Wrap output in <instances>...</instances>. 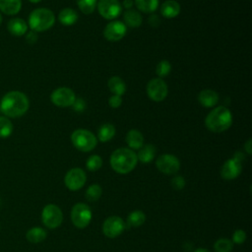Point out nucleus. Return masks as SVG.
Masks as SVG:
<instances>
[{"label":"nucleus","mask_w":252,"mask_h":252,"mask_svg":"<svg viewBox=\"0 0 252 252\" xmlns=\"http://www.w3.org/2000/svg\"><path fill=\"white\" fill-rule=\"evenodd\" d=\"M1 112L6 117L18 118L23 116L30 107L28 96L20 91H11L4 94L0 101Z\"/></svg>","instance_id":"f257e3e1"},{"label":"nucleus","mask_w":252,"mask_h":252,"mask_svg":"<svg viewBox=\"0 0 252 252\" xmlns=\"http://www.w3.org/2000/svg\"><path fill=\"white\" fill-rule=\"evenodd\" d=\"M137 155L131 149L120 148L115 150L110 156L112 169L120 174H126L132 171L137 165Z\"/></svg>","instance_id":"f03ea898"},{"label":"nucleus","mask_w":252,"mask_h":252,"mask_svg":"<svg viewBox=\"0 0 252 252\" xmlns=\"http://www.w3.org/2000/svg\"><path fill=\"white\" fill-rule=\"evenodd\" d=\"M206 127L215 133H220L227 130L232 124V115L225 106H218L207 115L205 119Z\"/></svg>","instance_id":"7ed1b4c3"},{"label":"nucleus","mask_w":252,"mask_h":252,"mask_svg":"<svg viewBox=\"0 0 252 252\" xmlns=\"http://www.w3.org/2000/svg\"><path fill=\"white\" fill-rule=\"evenodd\" d=\"M55 23L53 12L47 8H36L29 16V27L33 32H45Z\"/></svg>","instance_id":"20e7f679"},{"label":"nucleus","mask_w":252,"mask_h":252,"mask_svg":"<svg viewBox=\"0 0 252 252\" xmlns=\"http://www.w3.org/2000/svg\"><path fill=\"white\" fill-rule=\"evenodd\" d=\"M71 141L76 149L81 152H91L97 144L96 137L87 129H77L71 135Z\"/></svg>","instance_id":"39448f33"},{"label":"nucleus","mask_w":252,"mask_h":252,"mask_svg":"<svg viewBox=\"0 0 252 252\" xmlns=\"http://www.w3.org/2000/svg\"><path fill=\"white\" fill-rule=\"evenodd\" d=\"M91 208L85 203H77L71 210V220L78 228H85L92 220Z\"/></svg>","instance_id":"423d86ee"},{"label":"nucleus","mask_w":252,"mask_h":252,"mask_svg":"<svg viewBox=\"0 0 252 252\" xmlns=\"http://www.w3.org/2000/svg\"><path fill=\"white\" fill-rule=\"evenodd\" d=\"M41 220L47 228H57L63 220V214L61 209L55 204L46 205L41 212Z\"/></svg>","instance_id":"0eeeda50"},{"label":"nucleus","mask_w":252,"mask_h":252,"mask_svg":"<svg viewBox=\"0 0 252 252\" xmlns=\"http://www.w3.org/2000/svg\"><path fill=\"white\" fill-rule=\"evenodd\" d=\"M125 228V221L118 216H110L102 223V232L108 238H115L119 236Z\"/></svg>","instance_id":"6e6552de"},{"label":"nucleus","mask_w":252,"mask_h":252,"mask_svg":"<svg viewBox=\"0 0 252 252\" xmlns=\"http://www.w3.org/2000/svg\"><path fill=\"white\" fill-rule=\"evenodd\" d=\"M76 99L75 93L66 87H61L54 90L50 94L51 102L58 107L72 106Z\"/></svg>","instance_id":"1a4fd4ad"},{"label":"nucleus","mask_w":252,"mask_h":252,"mask_svg":"<svg viewBox=\"0 0 252 252\" xmlns=\"http://www.w3.org/2000/svg\"><path fill=\"white\" fill-rule=\"evenodd\" d=\"M167 85L160 78H155L149 81L147 85L148 96L154 101H162L167 96Z\"/></svg>","instance_id":"9d476101"},{"label":"nucleus","mask_w":252,"mask_h":252,"mask_svg":"<svg viewBox=\"0 0 252 252\" xmlns=\"http://www.w3.org/2000/svg\"><path fill=\"white\" fill-rule=\"evenodd\" d=\"M96 7L99 15L106 20H113L122 12V7L118 0H98Z\"/></svg>","instance_id":"9b49d317"},{"label":"nucleus","mask_w":252,"mask_h":252,"mask_svg":"<svg viewBox=\"0 0 252 252\" xmlns=\"http://www.w3.org/2000/svg\"><path fill=\"white\" fill-rule=\"evenodd\" d=\"M87 180V175L85 171L80 167H74L67 171L64 182L66 187L71 191H77L81 189Z\"/></svg>","instance_id":"f8f14e48"},{"label":"nucleus","mask_w":252,"mask_h":252,"mask_svg":"<svg viewBox=\"0 0 252 252\" xmlns=\"http://www.w3.org/2000/svg\"><path fill=\"white\" fill-rule=\"evenodd\" d=\"M157 168L164 174H174L180 168L179 159L170 154H164L158 158L156 161Z\"/></svg>","instance_id":"ddd939ff"},{"label":"nucleus","mask_w":252,"mask_h":252,"mask_svg":"<svg viewBox=\"0 0 252 252\" xmlns=\"http://www.w3.org/2000/svg\"><path fill=\"white\" fill-rule=\"evenodd\" d=\"M126 26L120 21H112L106 25L103 30L104 37L109 41H118L124 37Z\"/></svg>","instance_id":"4468645a"},{"label":"nucleus","mask_w":252,"mask_h":252,"mask_svg":"<svg viewBox=\"0 0 252 252\" xmlns=\"http://www.w3.org/2000/svg\"><path fill=\"white\" fill-rule=\"evenodd\" d=\"M242 165L241 161L236 159L235 158H229L225 160L220 169V175L225 180L235 179L241 173Z\"/></svg>","instance_id":"2eb2a0df"},{"label":"nucleus","mask_w":252,"mask_h":252,"mask_svg":"<svg viewBox=\"0 0 252 252\" xmlns=\"http://www.w3.org/2000/svg\"><path fill=\"white\" fill-rule=\"evenodd\" d=\"M7 30L14 36H22L28 32V24L21 18H14L8 22Z\"/></svg>","instance_id":"dca6fc26"},{"label":"nucleus","mask_w":252,"mask_h":252,"mask_svg":"<svg viewBox=\"0 0 252 252\" xmlns=\"http://www.w3.org/2000/svg\"><path fill=\"white\" fill-rule=\"evenodd\" d=\"M198 100L204 107H213L219 102V95L213 90H203L198 94Z\"/></svg>","instance_id":"f3484780"},{"label":"nucleus","mask_w":252,"mask_h":252,"mask_svg":"<svg viewBox=\"0 0 252 252\" xmlns=\"http://www.w3.org/2000/svg\"><path fill=\"white\" fill-rule=\"evenodd\" d=\"M160 13L164 18H175L180 13V5L175 0H166L160 6Z\"/></svg>","instance_id":"a211bd4d"},{"label":"nucleus","mask_w":252,"mask_h":252,"mask_svg":"<svg viewBox=\"0 0 252 252\" xmlns=\"http://www.w3.org/2000/svg\"><path fill=\"white\" fill-rule=\"evenodd\" d=\"M125 140L131 150H140L144 146L143 134L137 129H131L127 133Z\"/></svg>","instance_id":"6ab92c4d"},{"label":"nucleus","mask_w":252,"mask_h":252,"mask_svg":"<svg viewBox=\"0 0 252 252\" xmlns=\"http://www.w3.org/2000/svg\"><path fill=\"white\" fill-rule=\"evenodd\" d=\"M22 8V0H0V12L8 16L16 15Z\"/></svg>","instance_id":"aec40b11"},{"label":"nucleus","mask_w":252,"mask_h":252,"mask_svg":"<svg viewBox=\"0 0 252 252\" xmlns=\"http://www.w3.org/2000/svg\"><path fill=\"white\" fill-rule=\"evenodd\" d=\"M136 155H137L138 160H140L141 162H144V163L151 162L156 156V147L152 144H147L143 146L139 150V153Z\"/></svg>","instance_id":"412c9836"},{"label":"nucleus","mask_w":252,"mask_h":252,"mask_svg":"<svg viewBox=\"0 0 252 252\" xmlns=\"http://www.w3.org/2000/svg\"><path fill=\"white\" fill-rule=\"evenodd\" d=\"M58 20L64 26H71L77 22L78 14L74 9L65 8L59 12Z\"/></svg>","instance_id":"4be33fe9"},{"label":"nucleus","mask_w":252,"mask_h":252,"mask_svg":"<svg viewBox=\"0 0 252 252\" xmlns=\"http://www.w3.org/2000/svg\"><path fill=\"white\" fill-rule=\"evenodd\" d=\"M107 86H108V89L110 90V92L113 94H116V95L121 96L126 92V85H125L124 81L121 78L117 77V76L111 77L108 80Z\"/></svg>","instance_id":"5701e85b"},{"label":"nucleus","mask_w":252,"mask_h":252,"mask_svg":"<svg viewBox=\"0 0 252 252\" xmlns=\"http://www.w3.org/2000/svg\"><path fill=\"white\" fill-rule=\"evenodd\" d=\"M123 18H124V22L125 24L130 27V28H139L142 24V16L139 12L135 11V10H127L124 15H123Z\"/></svg>","instance_id":"b1692460"},{"label":"nucleus","mask_w":252,"mask_h":252,"mask_svg":"<svg viewBox=\"0 0 252 252\" xmlns=\"http://www.w3.org/2000/svg\"><path fill=\"white\" fill-rule=\"evenodd\" d=\"M46 231L39 226H33L27 231L26 237L31 243H38L46 238Z\"/></svg>","instance_id":"393cba45"},{"label":"nucleus","mask_w":252,"mask_h":252,"mask_svg":"<svg viewBox=\"0 0 252 252\" xmlns=\"http://www.w3.org/2000/svg\"><path fill=\"white\" fill-rule=\"evenodd\" d=\"M146 220V216L144 212L140 210H135L131 212L126 220L127 227H138L142 225Z\"/></svg>","instance_id":"a878e982"},{"label":"nucleus","mask_w":252,"mask_h":252,"mask_svg":"<svg viewBox=\"0 0 252 252\" xmlns=\"http://www.w3.org/2000/svg\"><path fill=\"white\" fill-rule=\"evenodd\" d=\"M115 135V127L110 123H105L101 125L97 131V139L100 142H108Z\"/></svg>","instance_id":"bb28decb"},{"label":"nucleus","mask_w":252,"mask_h":252,"mask_svg":"<svg viewBox=\"0 0 252 252\" xmlns=\"http://www.w3.org/2000/svg\"><path fill=\"white\" fill-rule=\"evenodd\" d=\"M135 5L139 11L151 14L157 10L158 0H135Z\"/></svg>","instance_id":"cd10ccee"},{"label":"nucleus","mask_w":252,"mask_h":252,"mask_svg":"<svg viewBox=\"0 0 252 252\" xmlns=\"http://www.w3.org/2000/svg\"><path fill=\"white\" fill-rule=\"evenodd\" d=\"M13 133V124L6 116H0V138H8Z\"/></svg>","instance_id":"c85d7f7f"},{"label":"nucleus","mask_w":252,"mask_h":252,"mask_svg":"<svg viewBox=\"0 0 252 252\" xmlns=\"http://www.w3.org/2000/svg\"><path fill=\"white\" fill-rule=\"evenodd\" d=\"M232 248L233 243L228 238H219L214 244V249L216 252H231Z\"/></svg>","instance_id":"c756f323"},{"label":"nucleus","mask_w":252,"mask_h":252,"mask_svg":"<svg viewBox=\"0 0 252 252\" xmlns=\"http://www.w3.org/2000/svg\"><path fill=\"white\" fill-rule=\"evenodd\" d=\"M102 193V189L98 184H92L88 187L85 195L88 201L90 202H95L97 201Z\"/></svg>","instance_id":"7c9ffc66"},{"label":"nucleus","mask_w":252,"mask_h":252,"mask_svg":"<svg viewBox=\"0 0 252 252\" xmlns=\"http://www.w3.org/2000/svg\"><path fill=\"white\" fill-rule=\"evenodd\" d=\"M96 0H77V5L84 14H92L96 7Z\"/></svg>","instance_id":"2f4dec72"},{"label":"nucleus","mask_w":252,"mask_h":252,"mask_svg":"<svg viewBox=\"0 0 252 252\" xmlns=\"http://www.w3.org/2000/svg\"><path fill=\"white\" fill-rule=\"evenodd\" d=\"M102 165V159L98 155L91 156L86 162V166L90 171H96Z\"/></svg>","instance_id":"473e14b6"},{"label":"nucleus","mask_w":252,"mask_h":252,"mask_svg":"<svg viewBox=\"0 0 252 252\" xmlns=\"http://www.w3.org/2000/svg\"><path fill=\"white\" fill-rule=\"evenodd\" d=\"M171 71V65L167 60H161L156 68L157 75L161 79L163 77H166Z\"/></svg>","instance_id":"72a5a7b5"},{"label":"nucleus","mask_w":252,"mask_h":252,"mask_svg":"<svg viewBox=\"0 0 252 252\" xmlns=\"http://www.w3.org/2000/svg\"><path fill=\"white\" fill-rule=\"evenodd\" d=\"M246 240V232L242 229H236L232 234V243L242 244Z\"/></svg>","instance_id":"f704fd0d"},{"label":"nucleus","mask_w":252,"mask_h":252,"mask_svg":"<svg viewBox=\"0 0 252 252\" xmlns=\"http://www.w3.org/2000/svg\"><path fill=\"white\" fill-rule=\"evenodd\" d=\"M171 186L175 190H182L185 186V179L183 178V176L176 175L171 179Z\"/></svg>","instance_id":"c9c22d12"},{"label":"nucleus","mask_w":252,"mask_h":252,"mask_svg":"<svg viewBox=\"0 0 252 252\" xmlns=\"http://www.w3.org/2000/svg\"><path fill=\"white\" fill-rule=\"evenodd\" d=\"M108 104L112 108H118L122 104V97L120 95L113 94L108 99Z\"/></svg>","instance_id":"e433bc0d"},{"label":"nucleus","mask_w":252,"mask_h":252,"mask_svg":"<svg viewBox=\"0 0 252 252\" xmlns=\"http://www.w3.org/2000/svg\"><path fill=\"white\" fill-rule=\"evenodd\" d=\"M72 105H73L74 110H76L78 112H82L86 107V103H85L83 98H76Z\"/></svg>","instance_id":"4c0bfd02"},{"label":"nucleus","mask_w":252,"mask_h":252,"mask_svg":"<svg viewBox=\"0 0 252 252\" xmlns=\"http://www.w3.org/2000/svg\"><path fill=\"white\" fill-rule=\"evenodd\" d=\"M26 40H27L30 44L35 43L36 40H37V34H36V32H33V31L28 32L27 35H26Z\"/></svg>","instance_id":"58836bf2"},{"label":"nucleus","mask_w":252,"mask_h":252,"mask_svg":"<svg viewBox=\"0 0 252 252\" xmlns=\"http://www.w3.org/2000/svg\"><path fill=\"white\" fill-rule=\"evenodd\" d=\"M149 24H150L152 27L156 28V27H158V26L160 24V20H159V18H158L157 15H152V16L149 18Z\"/></svg>","instance_id":"ea45409f"},{"label":"nucleus","mask_w":252,"mask_h":252,"mask_svg":"<svg viewBox=\"0 0 252 252\" xmlns=\"http://www.w3.org/2000/svg\"><path fill=\"white\" fill-rule=\"evenodd\" d=\"M244 149L248 155H251L252 153V141L251 139H248L247 142L244 144Z\"/></svg>","instance_id":"a19ab883"},{"label":"nucleus","mask_w":252,"mask_h":252,"mask_svg":"<svg viewBox=\"0 0 252 252\" xmlns=\"http://www.w3.org/2000/svg\"><path fill=\"white\" fill-rule=\"evenodd\" d=\"M134 5V1L133 0H124L123 1V7H125L126 9H131Z\"/></svg>","instance_id":"79ce46f5"},{"label":"nucleus","mask_w":252,"mask_h":252,"mask_svg":"<svg viewBox=\"0 0 252 252\" xmlns=\"http://www.w3.org/2000/svg\"><path fill=\"white\" fill-rule=\"evenodd\" d=\"M194 252H210V251L208 249H206V248H198Z\"/></svg>","instance_id":"37998d69"},{"label":"nucleus","mask_w":252,"mask_h":252,"mask_svg":"<svg viewBox=\"0 0 252 252\" xmlns=\"http://www.w3.org/2000/svg\"><path fill=\"white\" fill-rule=\"evenodd\" d=\"M30 2H32V3H38V2H40L41 0H29Z\"/></svg>","instance_id":"c03bdc74"},{"label":"nucleus","mask_w":252,"mask_h":252,"mask_svg":"<svg viewBox=\"0 0 252 252\" xmlns=\"http://www.w3.org/2000/svg\"><path fill=\"white\" fill-rule=\"evenodd\" d=\"M1 23H2V15L0 13V25H1Z\"/></svg>","instance_id":"a18cd8bd"},{"label":"nucleus","mask_w":252,"mask_h":252,"mask_svg":"<svg viewBox=\"0 0 252 252\" xmlns=\"http://www.w3.org/2000/svg\"><path fill=\"white\" fill-rule=\"evenodd\" d=\"M0 113H2V112H1V107H0Z\"/></svg>","instance_id":"49530a36"}]
</instances>
